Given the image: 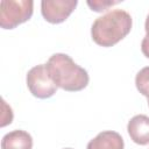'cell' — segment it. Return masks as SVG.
Instances as JSON below:
<instances>
[{"label": "cell", "instance_id": "obj_11", "mask_svg": "<svg viewBox=\"0 0 149 149\" xmlns=\"http://www.w3.org/2000/svg\"><path fill=\"white\" fill-rule=\"evenodd\" d=\"M1 102H2V115H1V123H0V126L1 127H5L6 125L12 123V120H13V111H12L10 106H8L6 104V101L3 99L1 100Z\"/></svg>", "mask_w": 149, "mask_h": 149}, {"label": "cell", "instance_id": "obj_8", "mask_svg": "<svg viewBox=\"0 0 149 149\" xmlns=\"http://www.w3.org/2000/svg\"><path fill=\"white\" fill-rule=\"evenodd\" d=\"M33 137L22 129H15L6 135L1 140V149H31Z\"/></svg>", "mask_w": 149, "mask_h": 149}, {"label": "cell", "instance_id": "obj_13", "mask_svg": "<svg viewBox=\"0 0 149 149\" xmlns=\"http://www.w3.org/2000/svg\"><path fill=\"white\" fill-rule=\"evenodd\" d=\"M144 29H146V33H147V35H149V14H148V16H147V19H146Z\"/></svg>", "mask_w": 149, "mask_h": 149}, {"label": "cell", "instance_id": "obj_1", "mask_svg": "<svg viewBox=\"0 0 149 149\" xmlns=\"http://www.w3.org/2000/svg\"><path fill=\"white\" fill-rule=\"evenodd\" d=\"M48 73L57 87L77 92L85 88L90 81L87 71L74 63L66 54H54L45 64Z\"/></svg>", "mask_w": 149, "mask_h": 149}, {"label": "cell", "instance_id": "obj_7", "mask_svg": "<svg viewBox=\"0 0 149 149\" xmlns=\"http://www.w3.org/2000/svg\"><path fill=\"white\" fill-rule=\"evenodd\" d=\"M125 142L122 136L114 130H104L92 139L86 149H123Z\"/></svg>", "mask_w": 149, "mask_h": 149}, {"label": "cell", "instance_id": "obj_5", "mask_svg": "<svg viewBox=\"0 0 149 149\" xmlns=\"http://www.w3.org/2000/svg\"><path fill=\"white\" fill-rule=\"evenodd\" d=\"M77 0H42L41 13L50 23H62L74 10Z\"/></svg>", "mask_w": 149, "mask_h": 149}, {"label": "cell", "instance_id": "obj_15", "mask_svg": "<svg viewBox=\"0 0 149 149\" xmlns=\"http://www.w3.org/2000/svg\"><path fill=\"white\" fill-rule=\"evenodd\" d=\"M148 105H149V97H148Z\"/></svg>", "mask_w": 149, "mask_h": 149}, {"label": "cell", "instance_id": "obj_6", "mask_svg": "<svg viewBox=\"0 0 149 149\" xmlns=\"http://www.w3.org/2000/svg\"><path fill=\"white\" fill-rule=\"evenodd\" d=\"M127 130L132 141L136 144H149V116L144 114L133 116L128 121Z\"/></svg>", "mask_w": 149, "mask_h": 149}, {"label": "cell", "instance_id": "obj_14", "mask_svg": "<svg viewBox=\"0 0 149 149\" xmlns=\"http://www.w3.org/2000/svg\"><path fill=\"white\" fill-rule=\"evenodd\" d=\"M64 149H72V148H64Z\"/></svg>", "mask_w": 149, "mask_h": 149}, {"label": "cell", "instance_id": "obj_9", "mask_svg": "<svg viewBox=\"0 0 149 149\" xmlns=\"http://www.w3.org/2000/svg\"><path fill=\"white\" fill-rule=\"evenodd\" d=\"M135 85L139 92L147 98L149 97V66L142 68L135 77Z\"/></svg>", "mask_w": 149, "mask_h": 149}, {"label": "cell", "instance_id": "obj_3", "mask_svg": "<svg viewBox=\"0 0 149 149\" xmlns=\"http://www.w3.org/2000/svg\"><path fill=\"white\" fill-rule=\"evenodd\" d=\"M34 10L33 0H2L0 2V26L3 29H14L28 21Z\"/></svg>", "mask_w": 149, "mask_h": 149}, {"label": "cell", "instance_id": "obj_10", "mask_svg": "<svg viewBox=\"0 0 149 149\" xmlns=\"http://www.w3.org/2000/svg\"><path fill=\"white\" fill-rule=\"evenodd\" d=\"M120 1L119 0H88L86 3L87 6L94 10V12H105L107 10L109 7L118 5Z\"/></svg>", "mask_w": 149, "mask_h": 149}, {"label": "cell", "instance_id": "obj_4", "mask_svg": "<svg viewBox=\"0 0 149 149\" xmlns=\"http://www.w3.org/2000/svg\"><path fill=\"white\" fill-rule=\"evenodd\" d=\"M26 81L30 93L38 99L50 98L57 91V86L50 78L45 64H38L31 68L27 73Z\"/></svg>", "mask_w": 149, "mask_h": 149}, {"label": "cell", "instance_id": "obj_2", "mask_svg": "<svg viewBox=\"0 0 149 149\" xmlns=\"http://www.w3.org/2000/svg\"><path fill=\"white\" fill-rule=\"evenodd\" d=\"M132 24L133 20L128 12L113 9L95 19L91 28V36L98 45L112 47L129 34Z\"/></svg>", "mask_w": 149, "mask_h": 149}, {"label": "cell", "instance_id": "obj_12", "mask_svg": "<svg viewBox=\"0 0 149 149\" xmlns=\"http://www.w3.org/2000/svg\"><path fill=\"white\" fill-rule=\"evenodd\" d=\"M141 51L147 58H149V35H146L143 37L141 43Z\"/></svg>", "mask_w": 149, "mask_h": 149}]
</instances>
